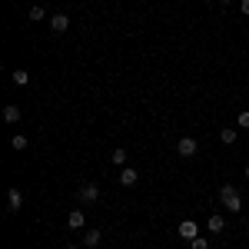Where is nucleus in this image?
<instances>
[{"mask_svg":"<svg viewBox=\"0 0 249 249\" xmlns=\"http://www.w3.org/2000/svg\"><path fill=\"white\" fill-rule=\"evenodd\" d=\"M219 3H232V0H219Z\"/></svg>","mask_w":249,"mask_h":249,"instance_id":"20","label":"nucleus"},{"mask_svg":"<svg viewBox=\"0 0 249 249\" xmlns=\"http://www.w3.org/2000/svg\"><path fill=\"white\" fill-rule=\"evenodd\" d=\"M206 230L210 232H223L226 230V219H223V216H210V219H206Z\"/></svg>","mask_w":249,"mask_h":249,"instance_id":"10","label":"nucleus"},{"mask_svg":"<svg viewBox=\"0 0 249 249\" xmlns=\"http://www.w3.org/2000/svg\"><path fill=\"white\" fill-rule=\"evenodd\" d=\"M179 236H183V239H196V236H199V230H196V223H193V219H183V223H179Z\"/></svg>","mask_w":249,"mask_h":249,"instance_id":"5","label":"nucleus"},{"mask_svg":"<svg viewBox=\"0 0 249 249\" xmlns=\"http://www.w3.org/2000/svg\"><path fill=\"white\" fill-rule=\"evenodd\" d=\"M30 20H43V7H30Z\"/></svg>","mask_w":249,"mask_h":249,"instance_id":"17","label":"nucleus"},{"mask_svg":"<svg viewBox=\"0 0 249 249\" xmlns=\"http://www.w3.org/2000/svg\"><path fill=\"white\" fill-rule=\"evenodd\" d=\"M83 246H90V249H96V246H100V230L83 232Z\"/></svg>","mask_w":249,"mask_h":249,"instance_id":"11","label":"nucleus"},{"mask_svg":"<svg viewBox=\"0 0 249 249\" xmlns=\"http://www.w3.org/2000/svg\"><path fill=\"white\" fill-rule=\"evenodd\" d=\"M219 140H223L226 146H232V143H236V130H232V126H226V130L219 133Z\"/></svg>","mask_w":249,"mask_h":249,"instance_id":"13","label":"nucleus"},{"mask_svg":"<svg viewBox=\"0 0 249 249\" xmlns=\"http://www.w3.org/2000/svg\"><path fill=\"white\" fill-rule=\"evenodd\" d=\"M190 249H210V243H206L203 236H196V239H193V243H190Z\"/></svg>","mask_w":249,"mask_h":249,"instance_id":"16","label":"nucleus"},{"mask_svg":"<svg viewBox=\"0 0 249 249\" xmlns=\"http://www.w3.org/2000/svg\"><path fill=\"white\" fill-rule=\"evenodd\" d=\"M236 123H239L243 130H249V110H246V113H239V120H236Z\"/></svg>","mask_w":249,"mask_h":249,"instance_id":"18","label":"nucleus"},{"mask_svg":"<svg viewBox=\"0 0 249 249\" xmlns=\"http://www.w3.org/2000/svg\"><path fill=\"white\" fill-rule=\"evenodd\" d=\"M246 179H249V166H246Z\"/></svg>","mask_w":249,"mask_h":249,"instance_id":"22","label":"nucleus"},{"mask_svg":"<svg viewBox=\"0 0 249 249\" xmlns=\"http://www.w3.org/2000/svg\"><path fill=\"white\" fill-rule=\"evenodd\" d=\"M176 153L183 156V160L196 156V153H199V140H196V136H179V143H176Z\"/></svg>","mask_w":249,"mask_h":249,"instance_id":"2","label":"nucleus"},{"mask_svg":"<svg viewBox=\"0 0 249 249\" xmlns=\"http://www.w3.org/2000/svg\"><path fill=\"white\" fill-rule=\"evenodd\" d=\"M63 249H77V246H63Z\"/></svg>","mask_w":249,"mask_h":249,"instance_id":"21","label":"nucleus"},{"mask_svg":"<svg viewBox=\"0 0 249 249\" xmlns=\"http://www.w3.org/2000/svg\"><path fill=\"white\" fill-rule=\"evenodd\" d=\"M20 206H23V193H20L17 186H10V190H7V213H17Z\"/></svg>","mask_w":249,"mask_h":249,"instance_id":"4","label":"nucleus"},{"mask_svg":"<svg viewBox=\"0 0 249 249\" xmlns=\"http://www.w3.org/2000/svg\"><path fill=\"white\" fill-rule=\"evenodd\" d=\"M3 120H7V123H20V107L17 103H7V107H3Z\"/></svg>","mask_w":249,"mask_h":249,"instance_id":"9","label":"nucleus"},{"mask_svg":"<svg viewBox=\"0 0 249 249\" xmlns=\"http://www.w3.org/2000/svg\"><path fill=\"white\" fill-rule=\"evenodd\" d=\"M110 160H113L116 166H126V150H113V153H110Z\"/></svg>","mask_w":249,"mask_h":249,"instance_id":"14","label":"nucleus"},{"mask_svg":"<svg viewBox=\"0 0 249 249\" xmlns=\"http://www.w3.org/2000/svg\"><path fill=\"white\" fill-rule=\"evenodd\" d=\"M120 183H123V186H136V183H140V173H136L133 166H123V173H120Z\"/></svg>","mask_w":249,"mask_h":249,"instance_id":"6","label":"nucleus"},{"mask_svg":"<svg viewBox=\"0 0 249 249\" xmlns=\"http://www.w3.org/2000/svg\"><path fill=\"white\" fill-rule=\"evenodd\" d=\"M219 199H223V206H226L230 213L243 210V199H239V193L232 190V186H223V190H219Z\"/></svg>","mask_w":249,"mask_h":249,"instance_id":"1","label":"nucleus"},{"mask_svg":"<svg viewBox=\"0 0 249 249\" xmlns=\"http://www.w3.org/2000/svg\"><path fill=\"white\" fill-rule=\"evenodd\" d=\"M239 10H243V14L249 17V0H243V3H239Z\"/></svg>","mask_w":249,"mask_h":249,"instance_id":"19","label":"nucleus"},{"mask_svg":"<svg viewBox=\"0 0 249 249\" xmlns=\"http://www.w3.org/2000/svg\"><path fill=\"white\" fill-rule=\"evenodd\" d=\"M50 27H53L57 34H63V30L70 27V17H67V14H53V17H50Z\"/></svg>","mask_w":249,"mask_h":249,"instance_id":"8","label":"nucleus"},{"mask_svg":"<svg viewBox=\"0 0 249 249\" xmlns=\"http://www.w3.org/2000/svg\"><path fill=\"white\" fill-rule=\"evenodd\" d=\"M10 146H14V150H27V136H23V133H17L14 140H10Z\"/></svg>","mask_w":249,"mask_h":249,"instance_id":"15","label":"nucleus"},{"mask_svg":"<svg viewBox=\"0 0 249 249\" xmlns=\"http://www.w3.org/2000/svg\"><path fill=\"white\" fill-rule=\"evenodd\" d=\"M67 226H70V230H83V226H87L83 210H73V213H70V216H67Z\"/></svg>","mask_w":249,"mask_h":249,"instance_id":"7","label":"nucleus"},{"mask_svg":"<svg viewBox=\"0 0 249 249\" xmlns=\"http://www.w3.org/2000/svg\"><path fill=\"white\" fill-rule=\"evenodd\" d=\"M77 199L83 203V206L96 203V199H100V186H96V183H83V186L77 190Z\"/></svg>","mask_w":249,"mask_h":249,"instance_id":"3","label":"nucleus"},{"mask_svg":"<svg viewBox=\"0 0 249 249\" xmlns=\"http://www.w3.org/2000/svg\"><path fill=\"white\" fill-rule=\"evenodd\" d=\"M10 80H14L17 87H23V83L30 80V73H27V70H14V73H10Z\"/></svg>","mask_w":249,"mask_h":249,"instance_id":"12","label":"nucleus"}]
</instances>
